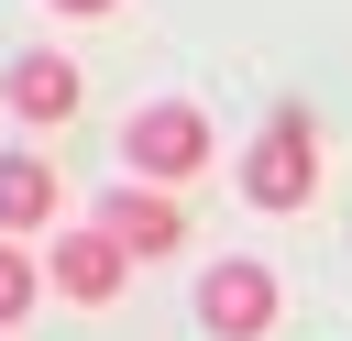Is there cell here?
<instances>
[{
  "label": "cell",
  "instance_id": "1",
  "mask_svg": "<svg viewBox=\"0 0 352 341\" xmlns=\"http://www.w3.org/2000/svg\"><path fill=\"white\" fill-rule=\"evenodd\" d=\"M121 154H132V187H187L209 165V110L198 99H154L121 121Z\"/></svg>",
  "mask_w": 352,
  "mask_h": 341
},
{
  "label": "cell",
  "instance_id": "2",
  "mask_svg": "<svg viewBox=\"0 0 352 341\" xmlns=\"http://www.w3.org/2000/svg\"><path fill=\"white\" fill-rule=\"evenodd\" d=\"M242 198H253V209H308V198H319V154H308V121H297V110L242 154Z\"/></svg>",
  "mask_w": 352,
  "mask_h": 341
},
{
  "label": "cell",
  "instance_id": "3",
  "mask_svg": "<svg viewBox=\"0 0 352 341\" xmlns=\"http://www.w3.org/2000/svg\"><path fill=\"white\" fill-rule=\"evenodd\" d=\"M198 330L264 341V330H275V275H264V264H209V275H198Z\"/></svg>",
  "mask_w": 352,
  "mask_h": 341
},
{
  "label": "cell",
  "instance_id": "4",
  "mask_svg": "<svg viewBox=\"0 0 352 341\" xmlns=\"http://www.w3.org/2000/svg\"><path fill=\"white\" fill-rule=\"evenodd\" d=\"M99 231H110L121 253H176V242H187V220H176L165 187H110V198H99Z\"/></svg>",
  "mask_w": 352,
  "mask_h": 341
},
{
  "label": "cell",
  "instance_id": "5",
  "mask_svg": "<svg viewBox=\"0 0 352 341\" xmlns=\"http://www.w3.org/2000/svg\"><path fill=\"white\" fill-rule=\"evenodd\" d=\"M121 264H132V253H121L110 231H77V242H55V264H44V275H55V297L110 308V297H121Z\"/></svg>",
  "mask_w": 352,
  "mask_h": 341
},
{
  "label": "cell",
  "instance_id": "6",
  "mask_svg": "<svg viewBox=\"0 0 352 341\" xmlns=\"http://www.w3.org/2000/svg\"><path fill=\"white\" fill-rule=\"evenodd\" d=\"M0 99H11L22 121H77V66L33 44V55H11V77H0Z\"/></svg>",
  "mask_w": 352,
  "mask_h": 341
},
{
  "label": "cell",
  "instance_id": "7",
  "mask_svg": "<svg viewBox=\"0 0 352 341\" xmlns=\"http://www.w3.org/2000/svg\"><path fill=\"white\" fill-rule=\"evenodd\" d=\"M55 220V165L44 154H0V231H33Z\"/></svg>",
  "mask_w": 352,
  "mask_h": 341
},
{
  "label": "cell",
  "instance_id": "8",
  "mask_svg": "<svg viewBox=\"0 0 352 341\" xmlns=\"http://www.w3.org/2000/svg\"><path fill=\"white\" fill-rule=\"evenodd\" d=\"M22 308H33V264H22V253H11V242H0V330H11V319H22Z\"/></svg>",
  "mask_w": 352,
  "mask_h": 341
},
{
  "label": "cell",
  "instance_id": "9",
  "mask_svg": "<svg viewBox=\"0 0 352 341\" xmlns=\"http://www.w3.org/2000/svg\"><path fill=\"white\" fill-rule=\"evenodd\" d=\"M55 11H110V0H55Z\"/></svg>",
  "mask_w": 352,
  "mask_h": 341
}]
</instances>
